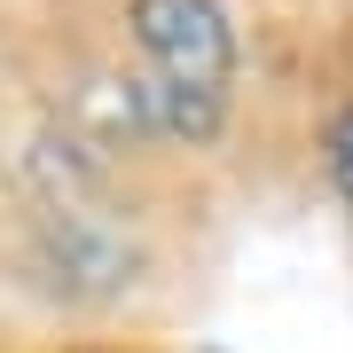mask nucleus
I'll return each mask as SVG.
<instances>
[{
  "label": "nucleus",
  "mask_w": 353,
  "mask_h": 353,
  "mask_svg": "<svg viewBox=\"0 0 353 353\" xmlns=\"http://www.w3.org/2000/svg\"><path fill=\"white\" fill-rule=\"evenodd\" d=\"M134 48H141V102L165 134L212 141L236 87V32L220 0H134Z\"/></svg>",
  "instance_id": "obj_1"
},
{
  "label": "nucleus",
  "mask_w": 353,
  "mask_h": 353,
  "mask_svg": "<svg viewBox=\"0 0 353 353\" xmlns=\"http://www.w3.org/2000/svg\"><path fill=\"white\" fill-rule=\"evenodd\" d=\"M330 181H338V196H345V212H353V102L330 118Z\"/></svg>",
  "instance_id": "obj_2"
}]
</instances>
